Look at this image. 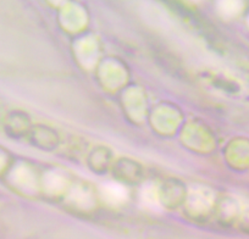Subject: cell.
Returning <instances> with one entry per match:
<instances>
[{"mask_svg": "<svg viewBox=\"0 0 249 239\" xmlns=\"http://www.w3.org/2000/svg\"><path fill=\"white\" fill-rule=\"evenodd\" d=\"M105 192H107V194L109 195V197L114 198V199H124V195H126V192H124V188L120 187V186L117 185L107 186Z\"/></svg>", "mask_w": 249, "mask_h": 239, "instance_id": "6da1fadb", "label": "cell"}]
</instances>
